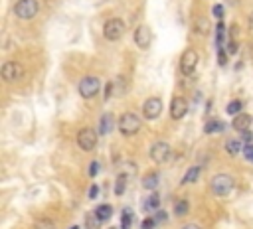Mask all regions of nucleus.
Segmentation results:
<instances>
[{
	"instance_id": "39448f33",
	"label": "nucleus",
	"mask_w": 253,
	"mask_h": 229,
	"mask_svg": "<svg viewBox=\"0 0 253 229\" xmlns=\"http://www.w3.org/2000/svg\"><path fill=\"white\" fill-rule=\"evenodd\" d=\"M38 0H18L14 4V14L22 20H32L38 14Z\"/></svg>"
},
{
	"instance_id": "9b49d317",
	"label": "nucleus",
	"mask_w": 253,
	"mask_h": 229,
	"mask_svg": "<svg viewBox=\"0 0 253 229\" xmlns=\"http://www.w3.org/2000/svg\"><path fill=\"white\" fill-rule=\"evenodd\" d=\"M135 44L141 48V49H146L150 44H152V32H150V28L148 26H139L137 30H135Z\"/></svg>"
},
{
	"instance_id": "2eb2a0df",
	"label": "nucleus",
	"mask_w": 253,
	"mask_h": 229,
	"mask_svg": "<svg viewBox=\"0 0 253 229\" xmlns=\"http://www.w3.org/2000/svg\"><path fill=\"white\" fill-rule=\"evenodd\" d=\"M143 208H145V212H156L158 208H161V196H158V194H150L143 202Z\"/></svg>"
},
{
	"instance_id": "aec40b11",
	"label": "nucleus",
	"mask_w": 253,
	"mask_h": 229,
	"mask_svg": "<svg viewBox=\"0 0 253 229\" xmlns=\"http://www.w3.org/2000/svg\"><path fill=\"white\" fill-rule=\"evenodd\" d=\"M226 40V26H224V20H217V26H216V42L217 46L221 48V44H224Z\"/></svg>"
},
{
	"instance_id": "c9c22d12",
	"label": "nucleus",
	"mask_w": 253,
	"mask_h": 229,
	"mask_svg": "<svg viewBox=\"0 0 253 229\" xmlns=\"http://www.w3.org/2000/svg\"><path fill=\"white\" fill-rule=\"evenodd\" d=\"M249 26L253 28V14H251V18H249Z\"/></svg>"
},
{
	"instance_id": "f3484780",
	"label": "nucleus",
	"mask_w": 253,
	"mask_h": 229,
	"mask_svg": "<svg viewBox=\"0 0 253 229\" xmlns=\"http://www.w3.org/2000/svg\"><path fill=\"white\" fill-rule=\"evenodd\" d=\"M158 180H161V176H158L156 172H150V174H146L143 178V188L145 190H154L158 186Z\"/></svg>"
},
{
	"instance_id": "dca6fc26",
	"label": "nucleus",
	"mask_w": 253,
	"mask_h": 229,
	"mask_svg": "<svg viewBox=\"0 0 253 229\" xmlns=\"http://www.w3.org/2000/svg\"><path fill=\"white\" fill-rule=\"evenodd\" d=\"M95 215H97L101 221H107V219H111V215H113V208H111L109 204H101V206L95 208Z\"/></svg>"
},
{
	"instance_id": "4468645a",
	"label": "nucleus",
	"mask_w": 253,
	"mask_h": 229,
	"mask_svg": "<svg viewBox=\"0 0 253 229\" xmlns=\"http://www.w3.org/2000/svg\"><path fill=\"white\" fill-rule=\"evenodd\" d=\"M113 125H115L113 114H111V113H105L103 117H101V121H99V129H97V132H99V134H109V132L113 131Z\"/></svg>"
},
{
	"instance_id": "0eeeda50",
	"label": "nucleus",
	"mask_w": 253,
	"mask_h": 229,
	"mask_svg": "<svg viewBox=\"0 0 253 229\" xmlns=\"http://www.w3.org/2000/svg\"><path fill=\"white\" fill-rule=\"evenodd\" d=\"M77 145H79L81 150L91 152L95 147H97V132H95L93 129H83V131H79V134H77Z\"/></svg>"
},
{
	"instance_id": "72a5a7b5",
	"label": "nucleus",
	"mask_w": 253,
	"mask_h": 229,
	"mask_svg": "<svg viewBox=\"0 0 253 229\" xmlns=\"http://www.w3.org/2000/svg\"><path fill=\"white\" fill-rule=\"evenodd\" d=\"M111 95H113V83L109 81L107 83V89H105V99H111Z\"/></svg>"
},
{
	"instance_id": "423d86ee",
	"label": "nucleus",
	"mask_w": 253,
	"mask_h": 229,
	"mask_svg": "<svg viewBox=\"0 0 253 229\" xmlns=\"http://www.w3.org/2000/svg\"><path fill=\"white\" fill-rule=\"evenodd\" d=\"M196 65H198V53H196V49L190 48L180 57V71L184 75H192L196 71Z\"/></svg>"
},
{
	"instance_id": "f257e3e1",
	"label": "nucleus",
	"mask_w": 253,
	"mask_h": 229,
	"mask_svg": "<svg viewBox=\"0 0 253 229\" xmlns=\"http://www.w3.org/2000/svg\"><path fill=\"white\" fill-rule=\"evenodd\" d=\"M119 131L125 136H133L141 131V119L137 117L135 113H125L123 117L119 119Z\"/></svg>"
},
{
	"instance_id": "a878e982",
	"label": "nucleus",
	"mask_w": 253,
	"mask_h": 229,
	"mask_svg": "<svg viewBox=\"0 0 253 229\" xmlns=\"http://www.w3.org/2000/svg\"><path fill=\"white\" fill-rule=\"evenodd\" d=\"M99 223H101V219L95 215V213H89L87 217H85V225H87V229H99Z\"/></svg>"
},
{
	"instance_id": "f704fd0d",
	"label": "nucleus",
	"mask_w": 253,
	"mask_h": 229,
	"mask_svg": "<svg viewBox=\"0 0 253 229\" xmlns=\"http://www.w3.org/2000/svg\"><path fill=\"white\" fill-rule=\"evenodd\" d=\"M182 229H200V227H198L196 223H188V225H184Z\"/></svg>"
},
{
	"instance_id": "c756f323",
	"label": "nucleus",
	"mask_w": 253,
	"mask_h": 229,
	"mask_svg": "<svg viewBox=\"0 0 253 229\" xmlns=\"http://www.w3.org/2000/svg\"><path fill=\"white\" fill-rule=\"evenodd\" d=\"M226 62H228V51H226L224 48H219V53H217V64H219V65H226Z\"/></svg>"
},
{
	"instance_id": "7ed1b4c3",
	"label": "nucleus",
	"mask_w": 253,
	"mask_h": 229,
	"mask_svg": "<svg viewBox=\"0 0 253 229\" xmlns=\"http://www.w3.org/2000/svg\"><path fill=\"white\" fill-rule=\"evenodd\" d=\"M234 186H235V182H234V178L230 174H216L212 178V192L216 196H219V197L228 196L234 190Z\"/></svg>"
},
{
	"instance_id": "cd10ccee",
	"label": "nucleus",
	"mask_w": 253,
	"mask_h": 229,
	"mask_svg": "<svg viewBox=\"0 0 253 229\" xmlns=\"http://www.w3.org/2000/svg\"><path fill=\"white\" fill-rule=\"evenodd\" d=\"M212 14H214L217 20H221V18H224V14H226V10H224V4H216V6L212 8Z\"/></svg>"
},
{
	"instance_id": "20e7f679",
	"label": "nucleus",
	"mask_w": 253,
	"mask_h": 229,
	"mask_svg": "<svg viewBox=\"0 0 253 229\" xmlns=\"http://www.w3.org/2000/svg\"><path fill=\"white\" fill-rule=\"evenodd\" d=\"M99 89H101V81H99L97 77H93V75L83 77V79L79 81V85H77V91H79V95H81L83 99L95 97V95L99 93Z\"/></svg>"
},
{
	"instance_id": "ddd939ff",
	"label": "nucleus",
	"mask_w": 253,
	"mask_h": 229,
	"mask_svg": "<svg viewBox=\"0 0 253 229\" xmlns=\"http://www.w3.org/2000/svg\"><path fill=\"white\" fill-rule=\"evenodd\" d=\"M249 127H251V114H247V113L235 114L232 121V129L237 132H245V131H249Z\"/></svg>"
},
{
	"instance_id": "2f4dec72",
	"label": "nucleus",
	"mask_w": 253,
	"mask_h": 229,
	"mask_svg": "<svg viewBox=\"0 0 253 229\" xmlns=\"http://www.w3.org/2000/svg\"><path fill=\"white\" fill-rule=\"evenodd\" d=\"M97 196H99V186H95V184H93V186L89 188V199H95Z\"/></svg>"
},
{
	"instance_id": "5701e85b",
	"label": "nucleus",
	"mask_w": 253,
	"mask_h": 229,
	"mask_svg": "<svg viewBox=\"0 0 253 229\" xmlns=\"http://www.w3.org/2000/svg\"><path fill=\"white\" fill-rule=\"evenodd\" d=\"M188 202H186V199H178V202L174 204V213L178 215V217H182V215H186L188 213Z\"/></svg>"
},
{
	"instance_id": "1a4fd4ad",
	"label": "nucleus",
	"mask_w": 253,
	"mask_h": 229,
	"mask_svg": "<svg viewBox=\"0 0 253 229\" xmlns=\"http://www.w3.org/2000/svg\"><path fill=\"white\" fill-rule=\"evenodd\" d=\"M168 156H170V145H168V142L161 140V142H154V145L150 147V158H152V162L163 164V162L168 160Z\"/></svg>"
},
{
	"instance_id": "e433bc0d",
	"label": "nucleus",
	"mask_w": 253,
	"mask_h": 229,
	"mask_svg": "<svg viewBox=\"0 0 253 229\" xmlns=\"http://www.w3.org/2000/svg\"><path fill=\"white\" fill-rule=\"evenodd\" d=\"M70 229H81V227H79V225H73V227H70Z\"/></svg>"
},
{
	"instance_id": "b1692460",
	"label": "nucleus",
	"mask_w": 253,
	"mask_h": 229,
	"mask_svg": "<svg viewBox=\"0 0 253 229\" xmlns=\"http://www.w3.org/2000/svg\"><path fill=\"white\" fill-rule=\"evenodd\" d=\"M125 188H126V174H121L115 182V194L117 196H123L125 194Z\"/></svg>"
},
{
	"instance_id": "4be33fe9",
	"label": "nucleus",
	"mask_w": 253,
	"mask_h": 229,
	"mask_svg": "<svg viewBox=\"0 0 253 229\" xmlns=\"http://www.w3.org/2000/svg\"><path fill=\"white\" fill-rule=\"evenodd\" d=\"M131 227H133V212L125 210L123 217H121V229H131Z\"/></svg>"
},
{
	"instance_id": "393cba45",
	"label": "nucleus",
	"mask_w": 253,
	"mask_h": 229,
	"mask_svg": "<svg viewBox=\"0 0 253 229\" xmlns=\"http://www.w3.org/2000/svg\"><path fill=\"white\" fill-rule=\"evenodd\" d=\"M241 109H243V103L241 101H232L228 107H226V111H228V114H234V117H235V114H239L241 113Z\"/></svg>"
},
{
	"instance_id": "6ab92c4d",
	"label": "nucleus",
	"mask_w": 253,
	"mask_h": 229,
	"mask_svg": "<svg viewBox=\"0 0 253 229\" xmlns=\"http://www.w3.org/2000/svg\"><path fill=\"white\" fill-rule=\"evenodd\" d=\"M226 127H224V123H219V121H208L206 125H204V132L206 134H216V132H221Z\"/></svg>"
},
{
	"instance_id": "f8f14e48",
	"label": "nucleus",
	"mask_w": 253,
	"mask_h": 229,
	"mask_svg": "<svg viewBox=\"0 0 253 229\" xmlns=\"http://www.w3.org/2000/svg\"><path fill=\"white\" fill-rule=\"evenodd\" d=\"M186 113H188V101L184 97H174L172 103H170V117H172V121L184 119Z\"/></svg>"
},
{
	"instance_id": "412c9836",
	"label": "nucleus",
	"mask_w": 253,
	"mask_h": 229,
	"mask_svg": "<svg viewBox=\"0 0 253 229\" xmlns=\"http://www.w3.org/2000/svg\"><path fill=\"white\" fill-rule=\"evenodd\" d=\"M226 150L230 152V154H239L241 152V140H237V138H230L228 142H226Z\"/></svg>"
},
{
	"instance_id": "f03ea898",
	"label": "nucleus",
	"mask_w": 253,
	"mask_h": 229,
	"mask_svg": "<svg viewBox=\"0 0 253 229\" xmlns=\"http://www.w3.org/2000/svg\"><path fill=\"white\" fill-rule=\"evenodd\" d=\"M125 30H126V26H125V22H123L121 18H111V20H107L105 26H103V36H105L109 42H117V40L123 38Z\"/></svg>"
},
{
	"instance_id": "6e6552de",
	"label": "nucleus",
	"mask_w": 253,
	"mask_h": 229,
	"mask_svg": "<svg viewBox=\"0 0 253 229\" xmlns=\"http://www.w3.org/2000/svg\"><path fill=\"white\" fill-rule=\"evenodd\" d=\"M24 75V67L22 64L18 62H6L4 67H2V79L6 83H14V81H20Z\"/></svg>"
},
{
	"instance_id": "bb28decb",
	"label": "nucleus",
	"mask_w": 253,
	"mask_h": 229,
	"mask_svg": "<svg viewBox=\"0 0 253 229\" xmlns=\"http://www.w3.org/2000/svg\"><path fill=\"white\" fill-rule=\"evenodd\" d=\"M55 225H54V221L52 219H38L36 223H34V229H54Z\"/></svg>"
},
{
	"instance_id": "4c0bfd02",
	"label": "nucleus",
	"mask_w": 253,
	"mask_h": 229,
	"mask_svg": "<svg viewBox=\"0 0 253 229\" xmlns=\"http://www.w3.org/2000/svg\"><path fill=\"white\" fill-rule=\"evenodd\" d=\"M111 229H113V227H111Z\"/></svg>"
},
{
	"instance_id": "a211bd4d",
	"label": "nucleus",
	"mask_w": 253,
	"mask_h": 229,
	"mask_svg": "<svg viewBox=\"0 0 253 229\" xmlns=\"http://www.w3.org/2000/svg\"><path fill=\"white\" fill-rule=\"evenodd\" d=\"M198 176H200V166H192V168H188V172H186L184 178H182V184H192V182H196V180H198Z\"/></svg>"
},
{
	"instance_id": "9d476101",
	"label": "nucleus",
	"mask_w": 253,
	"mask_h": 229,
	"mask_svg": "<svg viewBox=\"0 0 253 229\" xmlns=\"http://www.w3.org/2000/svg\"><path fill=\"white\" fill-rule=\"evenodd\" d=\"M161 113H163V101H161V99H158V97H150V99H146V103H145V107H143L145 119L154 121Z\"/></svg>"
},
{
	"instance_id": "7c9ffc66",
	"label": "nucleus",
	"mask_w": 253,
	"mask_h": 229,
	"mask_svg": "<svg viewBox=\"0 0 253 229\" xmlns=\"http://www.w3.org/2000/svg\"><path fill=\"white\" fill-rule=\"evenodd\" d=\"M97 174H99V162H97V160H93V162H91V166H89V176H91V178H95Z\"/></svg>"
},
{
	"instance_id": "c85d7f7f",
	"label": "nucleus",
	"mask_w": 253,
	"mask_h": 229,
	"mask_svg": "<svg viewBox=\"0 0 253 229\" xmlns=\"http://www.w3.org/2000/svg\"><path fill=\"white\" fill-rule=\"evenodd\" d=\"M243 156L247 158V162H253V142H249V145L243 147Z\"/></svg>"
},
{
	"instance_id": "473e14b6",
	"label": "nucleus",
	"mask_w": 253,
	"mask_h": 229,
	"mask_svg": "<svg viewBox=\"0 0 253 229\" xmlns=\"http://www.w3.org/2000/svg\"><path fill=\"white\" fill-rule=\"evenodd\" d=\"M154 223H156V219L148 217V219H145V221H143V229H154Z\"/></svg>"
}]
</instances>
